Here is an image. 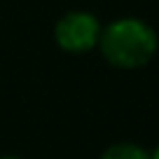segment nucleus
<instances>
[{
    "mask_svg": "<svg viewBox=\"0 0 159 159\" xmlns=\"http://www.w3.org/2000/svg\"><path fill=\"white\" fill-rule=\"evenodd\" d=\"M150 159H159V145H157V148H154V152L150 154Z\"/></svg>",
    "mask_w": 159,
    "mask_h": 159,
    "instance_id": "nucleus-4",
    "label": "nucleus"
},
{
    "mask_svg": "<svg viewBox=\"0 0 159 159\" xmlns=\"http://www.w3.org/2000/svg\"><path fill=\"white\" fill-rule=\"evenodd\" d=\"M0 159H19V157H12V154H5V157H0Z\"/></svg>",
    "mask_w": 159,
    "mask_h": 159,
    "instance_id": "nucleus-5",
    "label": "nucleus"
},
{
    "mask_svg": "<svg viewBox=\"0 0 159 159\" xmlns=\"http://www.w3.org/2000/svg\"><path fill=\"white\" fill-rule=\"evenodd\" d=\"M101 159H150V152L136 143H115L105 148Z\"/></svg>",
    "mask_w": 159,
    "mask_h": 159,
    "instance_id": "nucleus-3",
    "label": "nucleus"
},
{
    "mask_svg": "<svg viewBox=\"0 0 159 159\" xmlns=\"http://www.w3.org/2000/svg\"><path fill=\"white\" fill-rule=\"evenodd\" d=\"M110 66L122 70L143 68L157 54V30L138 16H122L101 28L96 45Z\"/></svg>",
    "mask_w": 159,
    "mask_h": 159,
    "instance_id": "nucleus-1",
    "label": "nucleus"
},
{
    "mask_svg": "<svg viewBox=\"0 0 159 159\" xmlns=\"http://www.w3.org/2000/svg\"><path fill=\"white\" fill-rule=\"evenodd\" d=\"M101 21L91 12L73 10L66 12L54 26V40L56 45L68 54H84L98 45L101 38Z\"/></svg>",
    "mask_w": 159,
    "mask_h": 159,
    "instance_id": "nucleus-2",
    "label": "nucleus"
}]
</instances>
